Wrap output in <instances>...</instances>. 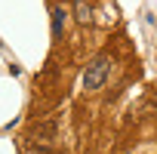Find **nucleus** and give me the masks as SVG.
<instances>
[{"mask_svg": "<svg viewBox=\"0 0 157 154\" xmlns=\"http://www.w3.org/2000/svg\"><path fill=\"white\" fill-rule=\"evenodd\" d=\"M74 16H77L80 25H90V22H93V10H90L86 0H74Z\"/></svg>", "mask_w": 157, "mask_h": 154, "instance_id": "4", "label": "nucleus"}, {"mask_svg": "<svg viewBox=\"0 0 157 154\" xmlns=\"http://www.w3.org/2000/svg\"><path fill=\"white\" fill-rule=\"evenodd\" d=\"M65 10L62 6H52L49 10V22H52V37H62V31H65Z\"/></svg>", "mask_w": 157, "mask_h": 154, "instance_id": "3", "label": "nucleus"}, {"mask_svg": "<svg viewBox=\"0 0 157 154\" xmlns=\"http://www.w3.org/2000/svg\"><path fill=\"white\" fill-rule=\"evenodd\" d=\"M111 56L108 52H102V56H96L90 65H86V71H83V90H99L105 80H108V71H111Z\"/></svg>", "mask_w": 157, "mask_h": 154, "instance_id": "1", "label": "nucleus"}, {"mask_svg": "<svg viewBox=\"0 0 157 154\" xmlns=\"http://www.w3.org/2000/svg\"><path fill=\"white\" fill-rule=\"evenodd\" d=\"M37 145H49V142H56V136H59V120L56 117H49V120H37L34 126H31V133H28Z\"/></svg>", "mask_w": 157, "mask_h": 154, "instance_id": "2", "label": "nucleus"}]
</instances>
